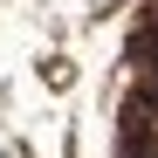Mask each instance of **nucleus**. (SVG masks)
<instances>
[{
    "mask_svg": "<svg viewBox=\"0 0 158 158\" xmlns=\"http://www.w3.org/2000/svg\"><path fill=\"white\" fill-rule=\"evenodd\" d=\"M117 158H158V138H151V89H138L124 103V138H117Z\"/></svg>",
    "mask_w": 158,
    "mask_h": 158,
    "instance_id": "obj_1",
    "label": "nucleus"
}]
</instances>
